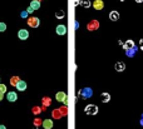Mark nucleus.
<instances>
[{
    "instance_id": "7c9ffc66",
    "label": "nucleus",
    "mask_w": 143,
    "mask_h": 129,
    "mask_svg": "<svg viewBox=\"0 0 143 129\" xmlns=\"http://www.w3.org/2000/svg\"><path fill=\"white\" fill-rule=\"evenodd\" d=\"M40 108H42V112H45V110H46V107H45V105H42Z\"/></svg>"
},
{
    "instance_id": "39448f33",
    "label": "nucleus",
    "mask_w": 143,
    "mask_h": 129,
    "mask_svg": "<svg viewBox=\"0 0 143 129\" xmlns=\"http://www.w3.org/2000/svg\"><path fill=\"white\" fill-rule=\"evenodd\" d=\"M55 97H57L58 101H63V103H65V104H67V94H65L64 92H58Z\"/></svg>"
},
{
    "instance_id": "2eb2a0df",
    "label": "nucleus",
    "mask_w": 143,
    "mask_h": 129,
    "mask_svg": "<svg viewBox=\"0 0 143 129\" xmlns=\"http://www.w3.org/2000/svg\"><path fill=\"white\" fill-rule=\"evenodd\" d=\"M109 19H111L112 21H117V20L119 19V13H118V11H111V13H109Z\"/></svg>"
},
{
    "instance_id": "393cba45",
    "label": "nucleus",
    "mask_w": 143,
    "mask_h": 129,
    "mask_svg": "<svg viewBox=\"0 0 143 129\" xmlns=\"http://www.w3.org/2000/svg\"><path fill=\"white\" fill-rule=\"evenodd\" d=\"M55 16H57L58 19H62V18H64V13L62 10H58L57 13H55Z\"/></svg>"
},
{
    "instance_id": "c9c22d12",
    "label": "nucleus",
    "mask_w": 143,
    "mask_h": 129,
    "mask_svg": "<svg viewBox=\"0 0 143 129\" xmlns=\"http://www.w3.org/2000/svg\"><path fill=\"white\" fill-rule=\"evenodd\" d=\"M143 0H136V3H142Z\"/></svg>"
},
{
    "instance_id": "cd10ccee",
    "label": "nucleus",
    "mask_w": 143,
    "mask_h": 129,
    "mask_svg": "<svg viewBox=\"0 0 143 129\" xmlns=\"http://www.w3.org/2000/svg\"><path fill=\"white\" fill-rule=\"evenodd\" d=\"M21 18H27V15H28V11H27V10H25V11H21Z\"/></svg>"
},
{
    "instance_id": "2f4dec72",
    "label": "nucleus",
    "mask_w": 143,
    "mask_h": 129,
    "mask_svg": "<svg viewBox=\"0 0 143 129\" xmlns=\"http://www.w3.org/2000/svg\"><path fill=\"white\" fill-rule=\"evenodd\" d=\"M3 98H4V94H3V93H0V100H3Z\"/></svg>"
},
{
    "instance_id": "1a4fd4ad",
    "label": "nucleus",
    "mask_w": 143,
    "mask_h": 129,
    "mask_svg": "<svg viewBox=\"0 0 143 129\" xmlns=\"http://www.w3.org/2000/svg\"><path fill=\"white\" fill-rule=\"evenodd\" d=\"M6 98H8V100L9 101H15L16 99H18V95H16L15 92H9V93L6 94Z\"/></svg>"
},
{
    "instance_id": "b1692460",
    "label": "nucleus",
    "mask_w": 143,
    "mask_h": 129,
    "mask_svg": "<svg viewBox=\"0 0 143 129\" xmlns=\"http://www.w3.org/2000/svg\"><path fill=\"white\" fill-rule=\"evenodd\" d=\"M31 110H33V113H34L35 115H38V114L42 113V108H40V107H33Z\"/></svg>"
},
{
    "instance_id": "423d86ee",
    "label": "nucleus",
    "mask_w": 143,
    "mask_h": 129,
    "mask_svg": "<svg viewBox=\"0 0 143 129\" xmlns=\"http://www.w3.org/2000/svg\"><path fill=\"white\" fill-rule=\"evenodd\" d=\"M18 36H19V39H21V40H25V39H28V36H29L28 30H25V29H21V30H19V33H18Z\"/></svg>"
},
{
    "instance_id": "f3484780",
    "label": "nucleus",
    "mask_w": 143,
    "mask_h": 129,
    "mask_svg": "<svg viewBox=\"0 0 143 129\" xmlns=\"http://www.w3.org/2000/svg\"><path fill=\"white\" fill-rule=\"evenodd\" d=\"M30 6H31L34 10H38V9L40 8V1H38V0H31Z\"/></svg>"
},
{
    "instance_id": "412c9836",
    "label": "nucleus",
    "mask_w": 143,
    "mask_h": 129,
    "mask_svg": "<svg viewBox=\"0 0 143 129\" xmlns=\"http://www.w3.org/2000/svg\"><path fill=\"white\" fill-rule=\"evenodd\" d=\"M79 4L83 8H90V1L89 0H79Z\"/></svg>"
},
{
    "instance_id": "9d476101",
    "label": "nucleus",
    "mask_w": 143,
    "mask_h": 129,
    "mask_svg": "<svg viewBox=\"0 0 143 129\" xmlns=\"http://www.w3.org/2000/svg\"><path fill=\"white\" fill-rule=\"evenodd\" d=\"M100 99H102L103 103H108V101L111 100V95H109V93H107V92L102 93V94H100Z\"/></svg>"
},
{
    "instance_id": "7ed1b4c3",
    "label": "nucleus",
    "mask_w": 143,
    "mask_h": 129,
    "mask_svg": "<svg viewBox=\"0 0 143 129\" xmlns=\"http://www.w3.org/2000/svg\"><path fill=\"white\" fill-rule=\"evenodd\" d=\"M27 23H28L29 27H31V28H38L40 21H39V19H38V18H35V16H30V18H28Z\"/></svg>"
},
{
    "instance_id": "4468645a",
    "label": "nucleus",
    "mask_w": 143,
    "mask_h": 129,
    "mask_svg": "<svg viewBox=\"0 0 143 129\" xmlns=\"http://www.w3.org/2000/svg\"><path fill=\"white\" fill-rule=\"evenodd\" d=\"M67 33V28L64 25H58L57 27V34L58 35H64Z\"/></svg>"
},
{
    "instance_id": "4be33fe9",
    "label": "nucleus",
    "mask_w": 143,
    "mask_h": 129,
    "mask_svg": "<svg viewBox=\"0 0 143 129\" xmlns=\"http://www.w3.org/2000/svg\"><path fill=\"white\" fill-rule=\"evenodd\" d=\"M59 110H60V113H62V115H63V117L68 114V107H67V105H63V107H60V108H59Z\"/></svg>"
},
{
    "instance_id": "f257e3e1",
    "label": "nucleus",
    "mask_w": 143,
    "mask_h": 129,
    "mask_svg": "<svg viewBox=\"0 0 143 129\" xmlns=\"http://www.w3.org/2000/svg\"><path fill=\"white\" fill-rule=\"evenodd\" d=\"M84 112L87 115H96L98 113V107L96 104H88L84 108Z\"/></svg>"
},
{
    "instance_id": "20e7f679",
    "label": "nucleus",
    "mask_w": 143,
    "mask_h": 129,
    "mask_svg": "<svg viewBox=\"0 0 143 129\" xmlns=\"http://www.w3.org/2000/svg\"><path fill=\"white\" fill-rule=\"evenodd\" d=\"M87 28H88V30H90V31L97 30V29L99 28V21H98V20H92L90 23H88Z\"/></svg>"
},
{
    "instance_id": "bb28decb",
    "label": "nucleus",
    "mask_w": 143,
    "mask_h": 129,
    "mask_svg": "<svg viewBox=\"0 0 143 129\" xmlns=\"http://www.w3.org/2000/svg\"><path fill=\"white\" fill-rule=\"evenodd\" d=\"M6 30V25L4 23H0V31H5Z\"/></svg>"
},
{
    "instance_id": "ddd939ff",
    "label": "nucleus",
    "mask_w": 143,
    "mask_h": 129,
    "mask_svg": "<svg viewBox=\"0 0 143 129\" xmlns=\"http://www.w3.org/2000/svg\"><path fill=\"white\" fill-rule=\"evenodd\" d=\"M15 88H16L18 90H20V92H21V90H25V89H27V83H25L24 80H19V83L16 84Z\"/></svg>"
},
{
    "instance_id": "f704fd0d",
    "label": "nucleus",
    "mask_w": 143,
    "mask_h": 129,
    "mask_svg": "<svg viewBox=\"0 0 143 129\" xmlns=\"http://www.w3.org/2000/svg\"><path fill=\"white\" fill-rule=\"evenodd\" d=\"M74 4H75V5H78V4H79V0H75V1H74Z\"/></svg>"
},
{
    "instance_id": "e433bc0d",
    "label": "nucleus",
    "mask_w": 143,
    "mask_h": 129,
    "mask_svg": "<svg viewBox=\"0 0 143 129\" xmlns=\"http://www.w3.org/2000/svg\"><path fill=\"white\" fill-rule=\"evenodd\" d=\"M121 1H124V0H121Z\"/></svg>"
},
{
    "instance_id": "5701e85b",
    "label": "nucleus",
    "mask_w": 143,
    "mask_h": 129,
    "mask_svg": "<svg viewBox=\"0 0 143 129\" xmlns=\"http://www.w3.org/2000/svg\"><path fill=\"white\" fill-rule=\"evenodd\" d=\"M42 124H43V122H42V119L39 118V117H37L35 119H34V125L38 128V127H42Z\"/></svg>"
},
{
    "instance_id": "c85d7f7f",
    "label": "nucleus",
    "mask_w": 143,
    "mask_h": 129,
    "mask_svg": "<svg viewBox=\"0 0 143 129\" xmlns=\"http://www.w3.org/2000/svg\"><path fill=\"white\" fill-rule=\"evenodd\" d=\"M27 11H28V13H33V11H34V9H33L31 6H29L28 9H27Z\"/></svg>"
},
{
    "instance_id": "72a5a7b5",
    "label": "nucleus",
    "mask_w": 143,
    "mask_h": 129,
    "mask_svg": "<svg viewBox=\"0 0 143 129\" xmlns=\"http://www.w3.org/2000/svg\"><path fill=\"white\" fill-rule=\"evenodd\" d=\"M141 125L143 127V114H142V118H141Z\"/></svg>"
},
{
    "instance_id": "c756f323",
    "label": "nucleus",
    "mask_w": 143,
    "mask_h": 129,
    "mask_svg": "<svg viewBox=\"0 0 143 129\" xmlns=\"http://www.w3.org/2000/svg\"><path fill=\"white\" fill-rule=\"evenodd\" d=\"M139 48L143 50V39H141V40H139Z\"/></svg>"
},
{
    "instance_id": "9b49d317",
    "label": "nucleus",
    "mask_w": 143,
    "mask_h": 129,
    "mask_svg": "<svg viewBox=\"0 0 143 129\" xmlns=\"http://www.w3.org/2000/svg\"><path fill=\"white\" fill-rule=\"evenodd\" d=\"M133 46H134V42H133V40H130V39H128L127 42H124V43H123V49H124V50L130 49V48H133Z\"/></svg>"
},
{
    "instance_id": "f03ea898",
    "label": "nucleus",
    "mask_w": 143,
    "mask_h": 129,
    "mask_svg": "<svg viewBox=\"0 0 143 129\" xmlns=\"http://www.w3.org/2000/svg\"><path fill=\"white\" fill-rule=\"evenodd\" d=\"M80 95H82L83 99H88V98L93 97V90H92V88H89V86L83 88V89L80 90Z\"/></svg>"
},
{
    "instance_id": "dca6fc26",
    "label": "nucleus",
    "mask_w": 143,
    "mask_h": 129,
    "mask_svg": "<svg viewBox=\"0 0 143 129\" xmlns=\"http://www.w3.org/2000/svg\"><path fill=\"white\" fill-rule=\"evenodd\" d=\"M136 51H137V48H136V46H133V48H130V49H127V50H126V54H127V57L132 58L134 54H136Z\"/></svg>"
},
{
    "instance_id": "4c0bfd02",
    "label": "nucleus",
    "mask_w": 143,
    "mask_h": 129,
    "mask_svg": "<svg viewBox=\"0 0 143 129\" xmlns=\"http://www.w3.org/2000/svg\"><path fill=\"white\" fill-rule=\"evenodd\" d=\"M38 1H42V0H38Z\"/></svg>"
},
{
    "instance_id": "f8f14e48",
    "label": "nucleus",
    "mask_w": 143,
    "mask_h": 129,
    "mask_svg": "<svg viewBox=\"0 0 143 129\" xmlns=\"http://www.w3.org/2000/svg\"><path fill=\"white\" fill-rule=\"evenodd\" d=\"M114 68H115V70H117V72H123V70L126 69V65H124V63L118 61V63H115Z\"/></svg>"
},
{
    "instance_id": "473e14b6",
    "label": "nucleus",
    "mask_w": 143,
    "mask_h": 129,
    "mask_svg": "<svg viewBox=\"0 0 143 129\" xmlns=\"http://www.w3.org/2000/svg\"><path fill=\"white\" fill-rule=\"evenodd\" d=\"M0 129H6V127H5V125H3V124H1V125H0Z\"/></svg>"
},
{
    "instance_id": "0eeeda50",
    "label": "nucleus",
    "mask_w": 143,
    "mask_h": 129,
    "mask_svg": "<svg viewBox=\"0 0 143 129\" xmlns=\"http://www.w3.org/2000/svg\"><path fill=\"white\" fill-rule=\"evenodd\" d=\"M93 8H94L96 10H102V9L104 8V3H103L102 0H94V1H93Z\"/></svg>"
},
{
    "instance_id": "a211bd4d",
    "label": "nucleus",
    "mask_w": 143,
    "mask_h": 129,
    "mask_svg": "<svg viewBox=\"0 0 143 129\" xmlns=\"http://www.w3.org/2000/svg\"><path fill=\"white\" fill-rule=\"evenodd\" d=\"M52 117H53L54 119H60L63 115H62V113H60V110H59V109H54V110L52 112Z\"/></svg>"
},
{
    "instance_id": "aec40b11",
    "label": "nucleus",
    "mask_w": 143,
    "mask_h": 129,
    "mask_svg": "<svg viewBox=\"0 0 143 129\" xmlns=\"http://www.w3.org/2000/svg\"><path fill=\"white\" fill-rule=\"evenodd\" d=\"M19 80H20L19 76H11V79H10V84H11V86H16V84L19 83Z\"/></svg>"
},
{
    "instance_id": "6e6552de",
    "label": "nucleus",
    "mask_w": 143,
    "mask_h": 129,
    "mask_svg": "<svg viewBox=\"0 0 143 129\" xmlns=\"http://www.w3.org/2000/svg\"><path fill=\"white\" fill-rule=\"evenodd\" d=\"M42 125H43L45 129H52L53 128V122H52V119H44Z\"/></svg>"
},
{
    "instance_id": "6ab92c4d",
    "label": "nucleus",
    "mask_w": 143,
    "mask_h": 129,
    "mask_svg": "<svg viewBox=\"0 0 143 129\" xmlns=\"http://www.w3.org/2000/svg\"><path fill=\"white\" fill-rule=\"evenodd\" d=\"M42 103H43V105H45V107H49V105H52V99L49 97H44Z\"/></svg>"
},
{
    "instance_id": "a878e982",
    "label": "nucleus",
    "mask_w": 143,
    "mask_h": 129,
    "mask_svg": "<svg viewBox=\"0 0 143 129\" xmlns=\"http://www.w3.org/2000/svg\"><path fill=\"white\" fill-rule=\"evenodd\" d=\"M0 93H3V94L6 93V86L4 85V84H0Z\"/></svg>"
}]
</instances>
